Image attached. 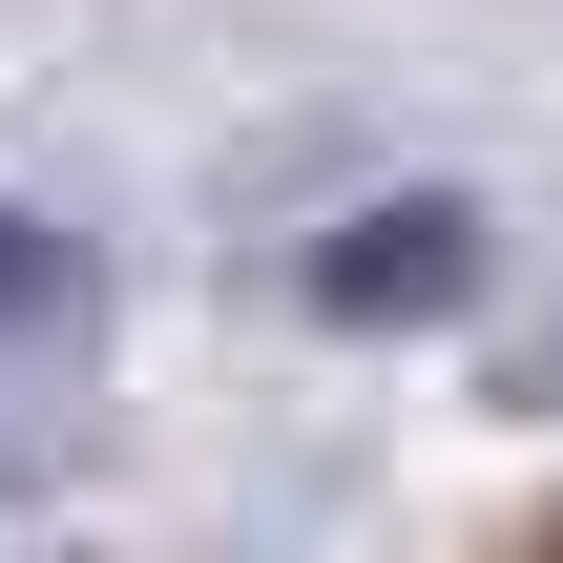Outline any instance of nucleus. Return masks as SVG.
Masks as SVG:
<instances>
[{"mask_svg":"<svg viewBox=\"0 0 563 563\" xmlns=\"http://www.w3.org/2000/svg\"><path fill=\"white\" fill-rule=\"evenodd\" d=\"M460 272H481V230H460L439 188H397V209H355V230L313 251V313H334V334H376V313H439Z\"/></svg>","mask_w":563,"mask_h":563,"instance_id":"obj_1","label":"nucleus"},{"mask_svg":"<svg viewBox=\"0 0 563 563\" xmlns=\"http://www.w3.org/2000/svg\"><path fill=\"white\" fill-rule=\"evenodd\" d=\"M63 313H84V251L42 209H0V334H63Z\"/></svg>","mask_w":563,"mask_h":563,"instance_id":"obj_2","label":"nucleus"},{"mask_svg":"<svg viewBox=\"0 0 563 563\" xmlns=\"http://www.w3.org/2000/svg\"><path fill=\"white\" fill-rule=\"evenodd\" d=\"M501 397H522V418H563V355H501Z\"/></svg>","mask_w":563,"mask_h":563,"instance_id":"obj_3","label":"nucleus"}]
</instances>
